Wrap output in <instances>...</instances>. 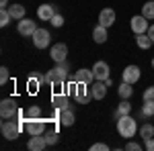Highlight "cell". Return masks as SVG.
Returning a JSON list of instances; mask_svg holds the SVG:
<instances>
[{"label":"cell","mask_w":154,"mask_h":151,"mask_svg":"<svg viewBox=\"0 0 154 151\" xmlns=\"http://www.w3.org/2000/svg\"><path fill=\"white\" fill-rule=\"evenodd\" d=\"M117 133H119V137H123V139L130 141L131 137L138 133V121H136V118H131L130 115L117 118Z\"/></svg>","instance_id":"obj_1"},{"label":"cell","mask_w":154,"mask_h":151,"mask_svg":"<svg viewBox=\"0 0 154 151\" xmlns=\"http://www.w3.org/2000/svg\"><path fill=\"white\" fill-rule=\"evenodd\" d=\"M68 71H70V65H68V61H62V63H56V68H51V70L45 74V84H58V82H66L68 78Z\"/></svg>","instance_id":"obj_2"},{"label":"cell","mask_w":154,"mask_h":151,"mask_svg":"<svg viewBox=\"0 0 154 151\" xmlns=\"http://www.w3.org/2000/svg\"><path fill=\"white\" fill-rule=\"evenodd\" d=\"M21 131H23V123H21L19 118H6V121L2 123V137H4V139H8V141L19 139Z\"/></svg>","instance_id":"obj_3"},{"label":"cell","mask_w":154,"mask_h":151,"mask_svg":"<svg viewBox=\"0 0 154 151\" xmlns=\"http://www.w3.org/2000/svg\"><path fill=\"white\" fill-rule=\"evenodd\" d=\"M23 129L31 137H33V135H43V133H45V121H43V116H39V118H25Z\"/></svg>","instance_id":"obj_4"},{"label":"cell","mask_w":154,"mask_h":151,"mask_svg":"<svg viewBox=\"0 0 154 151\" xmlns=\"http://www.w3.org/2000/svg\"><path fill=\"white\" fill-rule=\"evenodd\" d=\"M17 115H19L17 102H14L12 98H4V100L0 102V116L6 121V118H17Z\"/></svg>","instance_id":"obj_5"},{"label":"cell","mask_w":154,"mask_h":151,"mask_svg":"<svg viewBox=\"0 0 154 151\" xmlns=\"http://www.w3.org/2000/svg\"><path fill=\"white\" fill-rule=\"evenodd\" d=\"M37 29H39L37 23H35V21H31V19H27V16L21 19V21L17 23V31H19V35H21V37H33V33H35Z\"/></svg>","instance_id":"obj_6"},{"label":"cell","mask_w":154,"mask_h":151,"mask_svg":"<svg viewBox=\"0 0 154 151\" xmlns=\"http://www.w3.org/2000/svg\"><path fill=\"white\" fill-rule=\"evenodd\" d=\"M130 27H131V31H134L136 35H142V33H148L150 23H148V19H146L144 14H136V16H131Z\"/></svg>","instance_id":"obj_7"},{"label":"cell","mask_w":154,"mask_h":151,"mask_svg":"<svg viewBox=\"0 0 154 151\" xmlns=\"http://www.w3.org/2000/svg\"><path fill=\"white\" fill-rule=\"evenodd\" d=\"M31 39H33V45L37 49H45V47L51 45V35H49V31H45V29H37Z\"/></svg>","instance_id":"obj_8"},{"label":"cell","mask_w":154,"mask_h":151,"mask_svg":"<svg viewBox=\"0 0 154 151\" xmlns=\"http://www.w3.org/2000/svg\"><path fill=\"white\" fill-rule=\"evenodd\" d=\"M49 57L54 59L56 63L66 61V57H68V45L66 43H54L51 49H49Z\"/></svg>","instance_id":"obj_9"},{"label":"cell","mask_w":154,"mask_h":151,"mask_svg":"<svg viewBox=\"0 0 154 151\" xmlns=\"http://www.w3.org/2000/svg\"><path fill=\"white\" fill-rule=\"evenodd\" d=\"M121 78H123V82H128V84H136V82L142 78V71H140L138 65H128L125 70L121 71Z\"/></svg>","instance_id":"obj_10"},{"label":"cell","mask_w":154,"mask_h":151,"mask_svg":"<svg viewBox=\"0 0 154 151\" xmlns=\"http://www.w3.org/2000/svg\"><path fill=\"white\" fill-rule=\"evenodd\" d=\"M115 19H117V14H115L113 8H103V10L99 12V25H103V27H107V29L113 27Z\"/></svg>","instance_id":"obj_11"},{"label":"cell","mask_w":154,"mask_h":151,"mask_svg":"<svg viewBox=\"0 0 154 151\" xmlns=\"http://www.w3.org/2000/svg\"><path fill=\"white\" fill-rule=\"evenodd\" d=\"M51 106L58 108V110H64V108H70V102H68V94L66 92H54L51 96Z\"/></svg>","instance_id":"obj_12"},{"label":"cell","mask_w":154,"mask_h":151,"mask_svg":"<svg viewBox=\"0 0 154 151\" xmlns=\"http://www.w3.org/2000/svg\"><path fill=\"white\" fill-rule=\"evenodd\" d=\"M93 74H95V80H101V82H105L107 78H111V76H109V65H107V61H95Z\"/></svg>","instance_id":"obj_13"},{"label":"cell","mask_w":154,"mask_h":151,"mask_svg":"<svg viewBox=\"0 0 154 151\" xmlns=\"http://www.w3.org/2000/svg\"><path fill=\"white\" fill-rule=\"evenodd\" d=\"M45 147H48V141H45L43 135H33L27 141V149L29 151H43Z\"/></svg>","instance_id":"obj_14"},{"label":"cell","mask_w":154,"mask_h":151,"mask_svg":"<svg viewBox=\"0 0 154 151\" xmlns=\"http://www.w3.org/2000/svg\"><path fill=\"white\" fill-rule=\"evenodd\" d=\"M54 14H56V6H54V4H41V6H37V19H39V21L49 23Z\"/></svg>","instance_id":"obj_15"},{"label":"cell","mask_w":154,"mask_h":151,"mask_svg":"<svg viewBox=\"0 0 154 151\" xmlns=\"http://www.w3.org/2000/svg\"><path fill=\"white\" fill-rule=\"evenodd\" d=\"M74 82H80V84H93V80H95V74H93V70H86V68H80V70L74 74V78H72Z\"/></svg>","instance_id":"obj_16"},{"label":"cell","mask_w":154,"mask_h":151,"mask_svg":"<svg viewBox=\"0 0 154 151\" xmlns=\"http://www.w3.org/2000/svg\"><path fill=\"white\" fill-rule=\"evenodd\" d=\"M91 92H93L95 100H103L107 96V84L101 80H95V84H91Z\"/></svg>","instance_id":"obj_17"},{"label":"cell","mask_w":154,"mask_h":151,"mask_svg":"<svg viewBox=\"0 0 154 151\" xmlns=\"http://www.w3.org/2000/svg\"><path fill=\"white\" fill-rule=\"evenodd\" d=\"M74 121H76V116H74V108H64L62 112H60V125L62 127H72L74 125Z\"/></svg>","instance_id":"obj_18"},{"label":"cell","mask_w":154,"mask_h":151,"mask_svg":"<svg viewBox=\"0 0 154 151\" xmlns=\"http://www.w3.org/2000/svg\"><path fill=\"white\" fill-rule=\"evenodd\" d=\"M134 84H128V82H121V86L117 88V94L121 100H130L131 96H134V88H131Z\"/></svg>","instance_id":"obj_19"},{"label":"cell","mask_w":154,"mask_h":151,"mask_svg":"<svg viewBox=\"0 0 154 151\" xmlns=\"http://www.w3.org/2000/svg\"><path fill=\"white\" fill-rule=\"evenodd\" d=\"M93 39H95V43H105L107 41V27H103V25H97L95 29H93Z\"/></svg>","instance_id":"obj_20"},{"label":"cell","mask_w":154,"mask_h":151,"mask_svg":"<svg viewBox=\"0 0 154 151\" xmlns=\"http://www.w3.org/2000/svg\"><path fill=\"white\" fill-rule=\"evenodd\" d=\"M131 112V104H130V100H121L117 106V110H115V115H113V118L117 121V118H121V116H125V115H130Z\"/></svg>","instance_id":"obj_21"},{"label":"cell","mask_w":154,"mask_h":151,"mask_svg":"<svg viewBox=\"0 0 154 151\" xmlns=\"http://www.w3.org/2000/svg\"><path fill=\"white\" fill-rule=\"evenodd\" d=\"M136 45L146 51V49H150V47L154 45V41L148 37V33H142V35H136Z\"/></svg>","instance_id":"obj_22"},{"label":"cell","mask_w":154,"mask_h":151,"mask_svg":"<svg viewBox=\"0 0 154 151\" xmlns=\"http://www.w3.org/2000/svg\"><path fill=\"white\" fill-rule=\"evenodd\" d=\"M8 12H11L12 21H21V19H25V6L23 4H12V6H8Z\"/></svg>","instance_id":"obj_23"},{"label":"cell","mask_w":154,"mask_h":151,"mask_svg":"<svg viewBox=\"0 0 154 151\" xmlns=\"http://www.w3.org/2000/svg\"><path fill=\"white\" fill-rule=\"evenodd\" d=\"M140 137L144 139V143L152 139V137H154V125H150V123L142 125V127H140Z\"/></svg>","instance_id":"obj_24"},{"label":"cell","mask_w":154,"mask_h":151,"mask_svg":"<svg viewBox=\"0 0 154 151\" xmlns=\"http://www.w3.org/2000/svg\"><path fill=\"white\" fill-rule=\"evenodd\" d=\"M142 14L146 16V19H148V21H152V19H154V0H148V2H144Z\"/></svg>","instance_id":"obj_25"},{"label":"cell","mask_w":154,"mask_h":151,"mask_svg":"<svg viewBox=\"0 0 154 151\" xmlns=\"http://www.w3.org/2000/svg\"><path fill=\"white\" fill-rule=\"evenodd\" d=\"M142 116H146V118H150V116H154V102L152 100H144V104H142Z\"/></svg>","instance_id":"obj_26"},{"label":"cell","mask_w":154,"mask_h":151,"mask_svg":"<svg viewBox=\"0 0 154 151\" xmlns=\"http://www.w3.org/2000/svg\"><path fill=\"white\" fill-rule=\"evenodd\" d=\"M43 137H45V141H48V145H56V143L60 141V135H58L56 129H54V131H45Z\"/></svg>","instance_id":"obj_27"},{"label":"cell","mask_w":154,"mask_h":151,"mask_svg":"<svg viewBox=\"0 0 154 151\" xmlns=\"http://www.w3.org/2000/svg\"><path fill=\"white\" fill-rule=\"evenodd\" d=\"M11 21H12V16L8 12V8H0V27H6Z\"/></svg>","instance_id":"obj_28"},{"label":"cell","mask_w":154,"mask_h":151,"mask_svg":"<svg viewBox=\"0 0 154 151\" xmlns=\"http://www.w3.org/2000/svg\"><path fill=\"white\" fill-rule=\"evenodd\" d=\"M25 112H27V118H39V116L43 115L39 106H29V108H27Z\"/></svg>","instance_id":"obj_29"},{"label":"cell","mask_w":154,"mask_h":151,"mask_svg":"<svg viewBox=\"0 0 154 151\" xmlns=\"http://www.w3.org/2000/svg\"><path fill=\"white\" fill-rule=\"evenodd\" d=\"M49 23L54 25V27H56V29H60V27H64V16H62V14H60V12H56V14H54V16H51V21H49Z\"/></svg>","instance_id":"obj_30"},{"label":"cell","mask_w":154,"mask_h":151,"mask_svg":"<svg viewBox=\"0 0 154 151\" xmlns=\"http://www.w3.org/2000/svg\"><path fill=\"white\" fill-rule=\"evenodd\" d=\"M8 78H11L8 68H6V65H2V68H0V86H4V84L8 82Z\"/></svg>","instance_id":"obj_31"},{"label":"cell","mask_w":154,"mask_h":151,"mask_svg":"<svg viewBox=\"0 0 154 151\" xmlns=\"http://www.w3.org/2000/svg\"><path fill=\"white\" fill-rule=\"evenodd\" d=\"M125 149H128V151H140V149H142V145L136 143V141H128V143H125Z\"/></svg>","instance_id":"obj_32"},{"label":"cell","mask_w":154,"mask_h":151,"mask_svg":"<svg viewBox=\"0 0 154 151\" xmlns=\"http://www.w3.org/2000/svg\"><path fill=\"white\" fill-rule=\"evenodd\" d=\"M144 100H152L154 102V86H148L144 90Z\"/></svg>","instance_id":"obj_33"},{"label":"cell","mask_w":154,"mask_h":151,"mask_svg":"<svg viewBox=\"0 0 154 151\" xmlns=\"http://www.w3.org/2000/svg\"><path fill=\"white\" fill-rule=\"evenodd\" d=\"M91 151H109V147H107L105 143H93L91 145Z\"/></svg>","instance_id":"obj_34"},{"label":"cell","mask_w":154,"mask_h":151,"mask_svg":"<svg viewBox=\"0 0 154 151\" xmlns=\"http://www.w3.org/2000/svg\"><path fill=\"white\" fill-rule=\"evenodd\" d=\"M144 149H146V151H154V137L150 141H146V143H144Z\"/></svg>","instance_id":"obj_35"},{"label":"cell","mask_w":154,"mask_h":151,"mask_svg":"<svg viewBox=\"0 0 154 151\" xmlns=\"http://www.w3.org/2000/svg\"><path fill=\"white\" fill-rule=\"evenodd\" d=\"M148 37L154 41V25H150V29H148Z\"/></svg>","instance_id":"obj_36"},{"label":"cell","mask_w":154,"mask_h":151,"mask_svg":"<svg viewBox=\"0 0 154 151\" xmlns=\"http://www.w3.org/2000/svg\"><path fill=\"white\" fill-rule=\"evenodd\" d=\"M0 8H8V0H0Z\"/></svg>","instance_id":"obj_37"},{"label":"cell","mask_w":154,"mask_h":151,"mask_svg":"<svg viewBox=\"0 0 154 151\" xmlns=\"http://www.w3.org/2000/svg\"><path fill=\"white\" fill-rule=\"evenodd\" d=\"M105 84H107V88H111V86H113V80H111V78H107Z\"/></svg>","instance_id":"obj_38"},{"label":"cell","mask_w":154,"mask_h":151,"mask_svg":"<svg viewBox=\"0 0 154 151\" xmlns=\"http://www.w3.org/2000/svg\"><path fill=\"white\" fill-rule=\"evenodd\" d=\"M152 68H154V59H152Z\"/></svg>","instance_id":"obj_39"}]
</instances>
